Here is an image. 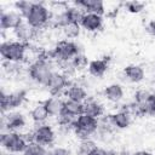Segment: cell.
Listing matches in <instances>:
<instances>
[{
    "instance_id": "26",
    "label": "cell",
    "mask_w": 155,
    "mask_h": 155,
    "mask_svg": "<svg viewBox=\"0 0 155 155\" xmlns=\"http://www.w3.org/2000/svg\"><path fill=\"white\" fill-rule=\"evenodd\" d=\"M138 110L143 114H155V94H150V97L140 105H137Z\"/></svg>"
},
{
    "instance_id": "23",
    "label": "cell",
    "mask_w": 155,
    "mask_h": 155,
    "mask_svg": "<svg viewBox=\"0 0 155 155\" xmlns=\"http://www.w3.org/2000/svg\"><path fill=\"white\" fill-rule=\"evenodd\" d=\"M65 13L68 16V19H69V23H76V24H81V21L85 16V12H84V8L79 7V6H71V7H68L65 10Z\"/></svg>"
},
{
    "instance_id": "19",
    "label": "cell",
    "mask_w": 155,
    "mask_h": 155,
    "mask_svg": "<svg viewBox=\"0 0 155 155\" xmlns=\"http://www.w3.org/2000/svg\"><path fill=\"white\" fill-rule=\"evenodd\" d=\"M107 69H108V63L105 59H94V61H91L88 64L90 74L96 78L103 76L104 73L107 71Z\"/></svg>"
},
{
    "instance_id": "25",
    "label": "cell",
    "mask_w": 155,
    "mask_h": 155,
    "mask_svg": "<svg viewBox=\"0 0 155 155\" xmlns=\"http://www.w3.org/2000/svg\"><path fill=\"white\" fill-rule=\"evenodd\" d=\"M25 98V91H16L12 93H8V102H10V108H17L19 107Z\"/></svg>"
},
{
    "instance_id": "10",
    "label": "cell",
    "mask_w": 155,
    "mask_h": 155,
    "mask_svg": "<svg viewBox=\"0 0 155 155\" xmlns=\"http://www.w3.org/2000/svg\"><path fill=\"white\" fill-rule=\"evenodd\" d=\"M75 6L86 10L88 13H96L102 16L104 13V4L101 0H76Z\"/></svg>"
},
{
    "instance_id": "7",
    "label": "cell",
    "mask_w": 155,
    "mask_h": 155,
    "mask_svg": "<svg viewBox=\"0 0 155 155\" xmlns=\"http://www.w3.org/2000/svg\"><path fill=\"white\" fill-rule=\"evenodd\" d=\"M53 139H54V132H53L52 127L48 125H41V126L36 127L33 133V140L39 144H42V145L51 144L53 142Z\"/></svg>"
},
{
    "instance_id": "2",
    "label": "cell",
    "mask_w": 155,
    "mask_h": 155,
    "mask_svg": "<svg viewBox=\"0 0 155 155\" xmlns=\"http://www.w3.org/2000/svg\"><path fill=\"white\" fill-rule=\"evenodd\" d=\"M1 57L10 62L16 63L24 58L25 54V44L21 41H4L0 46Z\"/></svg>"
},
{
    "instance_id": "4",
    "label": "cell",
    "mask_w": 155,
    "mask_h": 155,
    "mask_svg": "<svg viewBox=\"0 0 155 155\" xmlns=\"http://www.w3.org/2000/svg\"><path fill=\"white\" fill-rule=\"evenodd\" d=\"M0 142H1V145L11 153H23L28 145L25 138L13 131L2 133Z\"/></svg>"
},
{
    "instance_id": "13",
    "label": "cell",
    "mask_w": 155,
    "mask_h": 155,
    "mask_svg": "<svg viewBox=\"0 0 155 155\" xmlns=\"http://www.w3.org/2000/svg\"><path fill=\"white\" fill-rule=\"evenodd\" d=\"M47 111L50 115H53V116H59L64 109V102L58 98V97H51L48 99H46L44 102Z\"/></svg>"
},
{
    "instance_id": "37",
    "label": "cell",
    "mask_w": 155,
    "mask_h": 155,
    "mask_svg": "<svg viewBox=\"0 0 155 155\" xmlns=\"http://www.w3.org/2000/svg\"><path fill=\"white\" fill-rule=\"evenodd\" d=\"M147 30H148V33H149L150 35L155 36V21L149 22V24L147 25Z\"/></svg>"
},
{
    "instance_id": "15",
    "label": "cell",
    "mask_w": 155,
    "mask_h": 155,
    "mask_svg": "<svg viewBox=\"0 0 155 155\" xmlns=\"http://www.w3.org/2000/svg\"><path fill=\"white\" fill-rule=\"evenodd\" d=\"M65 96H67V98H68L69 101H74V102H80V103H82V102L86 99L87 93H86V91H85L84 87L78 86V85H73V86H70V87L67 88Z\"/></svg>"
},
{
    "instance_id": "11",
    "label": "cell",
    "mask_w": 155,
    "mask_h": 155,
    "mask_svg": "<svg viewBox=\"0 0 155 155\" xmlns=\"http://www.w3.org/2000/svg\"><path fill=\"white\" fill-rule=\"evenodd\" d=\"M102 23H103V18L102 16L99 15H96V13H88L86 12L82 21H81V27L84 29H86L87 31H96L98 29H101L102 27Z\"/></svg>"
},
{
    "instance_id": "22",
    "label": "cell",
    "mask_w": 155,
    "mask_h": 155,
    "mask_svg": "<svg viewBox=\"0 0 155 155\" xmlns=\"http://www.w3.org/2000/svg\"><path fill=\"white\" fill-rule=\"evenodd\" d=\"M30 116H31V119H33L34 122L41 124V122L46 121V119L50 116V114H48L45 104L44 103H40V104H38V105L34 107V109L30 113Z\"/></svg>"
},
{
    "instance_id": "12",
    "label": "cell",
    "mask_w": 155,
    "mask_h": 155,
    "mask_svg": "<svg viewBox=\"0 0 155 155\" xmlns=\"http://www.w3.org/2000/svg\"><path fill=\"white\" fill-rule=\"evenodd\" d=\"M125 76L132 82H140L144 79V69L137 64H130L124 70Z\"/></svg>"
},
{
    "instance_id": "9",
    "label": "cell",
    "mask_w": 155,
    "mask_h": 155,
    "mask_svg": "<svg viewBox=\"0 0 155 155\" xmlns=\"http://www.w3.org/2000/svg\"><path fill=\"white\" fill-rule=\"evenodd\" d=\"M68 85V80H67V76L62 73H58V71H53L46 87L48 88V91L52 93V94H57L59 93L62 90H64Z\"/></svg>"
},
{
    "instance_id": "20",
    "label": "cell",
    "mask_w": 155,
    "mask_h": 155,
    "mask_svg": "<svg viewBox=\"0 0 155 155\" xmlns=\"http://www.w3.org/2000/svg\"><path fill=\"white\" fill-rule=\"evenodd\" d=\"M25 125L24 116L19 113H10L6 116V126L8 130H18Z\"/></svg>"
},
{
    "instance_id": "17",
    "label": "cell",
    "mask_w": 155,
    "mask_h": 155,
    "mask_svg": "<svg viewBox=\"0 0 155 155\" xmlns=\"http://www.w3.org/2000/svg\"><path fill=\"white\" fill-rule=\"evenodd\" d=\"M104 96L107 97L108 101L116 103V102H119L124 97V90H122V87L119 84H111V85L105 87Z\"/></svg>"
},
{
    "instance_id": "18",
    "label": "cell",
    "mask_w": 155,
    "mask_h": 155,
    "mask_svg": "<svg viewBox=\"0 0 155 155\" xmlns=\"http://www.w3.org/2000/svg\"><path fill=\"white\" fill-rule=\"evenodd\" d=\"M109 120H110L111 125L117 128H126L131 122L130 114L127 111H117V113L110 115Z\"/></svg>"
},
{
    "instance_id": "36",
    "label": "cell",
    "mask_w": 155,
    "mask_h": 155,
    "mask_svg": "<svg viewBox=\"0 0 155 155\" xmlns=\"http://www.w3.org/2000/svg\"><path fill=\"white\" fill-rule=\"evenodd\" d=\"M88 155H108V151H105L104 149H102V148H98V147H96Z\"/></svg>"
},
{
    "instance_id": "33",
    "label": "cell",
    "mask_w": 155,
    "mask_h": 155,
    "mask_svg": "<svg viewBox=\"0 0 155 155\" xmlns=\"http://www.w3.org/2000/svg\"><path fill=\"white\" fill-rule=\"evenodd\" d=\"M126 7H127L128 12H131V13H139L143 10L144 4L139 2V1H130L126 4Z\"/></svg>"
},
{
    "instance_id": "31",
    "label": "cell",
    "mask_w": 155,
    "mask_h": 155,
    "mask_svg": "<svg viewBox=\"0 0 155 155\" xmlns=\"http://www.w3.org/2000/svg\"><path fill=\"white\" fill-rule=\"evenodd\" d=\"M150 92L149 91H147V90H138L137 92H136V94H134V101H136V103H137V105H140V104H143L149 97H150Z\"/></svg>"
},
{
    "instance_id": "16",
    "label": "cell",
    "mask_w": 155,
    "mask_h": 155,
    "mask_svg": "<svg viewBox=\"0 0 155 155\" xmlns=\"http://www.w3.org/2000/svg\"><path fill=\"white\" fill-rule=\"evenodd\" d=\"M63 113L68 114L69 116L71 117H78L80 115L84 114V103H80V102H74V101H69L67 99L64 102V109H63Z\"/></svg>"
},
{
    "instance_id": "24",
    "label": "cell",
    "mask_w": 155,
    "mask_h": 155,
    "mask_svg": "<svg viewBox=\"0 0 155 155\" xmlns=\"http://www.w3.org/2000/svg\"><path fill=\"white\" fill-rule=\"evenodd\" d=\"M23 155H47V153L42 144H39L33 140L28 143L25 150L23 151Z\"/></svg>"
},
{
    "instance_id": "29",
    "label": "cell",
    "mask_w": 155,
    "mask_h": 155,
    "mask_svg": "<svg viewBox=\"0 0 155 155\" xmlns=\"http://www.w3.org/2000/svg\"><path fill=\"white\" fill-rule=\"evenodd\" d=\"M33 2H29V1H18L15 4L16 6V10H18V12L22 15V17H28V15L30 13L31 11V7H33Z\"/></svg>"
},
{
    "instance_id": "28",
    "label": "cell",
    "mask_w": 155,
    "mask_h": 155,
    "mask_svg": "<svg viewBox=\"0 0 155 155\" xmlns=\"http://www.w3.org/2000/svg\"><path fill=\"white\" fill-rule=\"evenodd\" d=\"M70 64H71L73 68H75V69H78V70H81V69L86 68L87 64H90V63H88L87 58H86L82 53H79L78 56H75V57L70 61Z\"/></svg>"
},
{
    "instance_id": "3",
    "label": "cell",
    "mask_w": 155,
    "mask_h": 155,
    "mask_svg": "<svg viewBox=\"0 0 155 155\" xmlns=\"http://www.w3.org/2000/svg\"><path fill=\"white\" fill-rule=\"evenodd\" d=\"M74 127L76 134L84 140V139H88V137L98 130V121L92 116L82 114L75 119Z\"/></svg>"
},
{
    "instance_id": "1",
    "label": "cell",
    "mask_w": 155,
    "mask_h": 155,
    "mask_svg": "<svg viewBox=\"0 0 155 155\" xmlns=\"http://www.w3.org/2000/svg\"><path fill=\"white\" fill-rule=\"evenodd\" d=\"M52 68H51V64L47 59L45 58H39L36 59L34 63H31V65L29 67V75L30 78L40 84V85H44L46 86L51 75H52Z\"/></svg>"
},
{
    "instance_id": "34",
    "label": "cell",
    "mask_w": 155,
    "mask_h": 155,
    "mask_svg": "<svg viewBox=\"0 0 155 155\" xmlns=\"http://www.w3.org/2000/svg\"><path fill=\"white\" fill-rule=\"evenodd\" d=\"M10 102H8V94H6L4 91L1 92V110L2 113L10 110Z\"/></svg>"
},
{
    "instance_id": "30",
    "label": "cell",
    "mask_w": 155,
    "mask_h": 155,
    "mask_svg": "<svg viewBox=\"0 0 155 155\" xmlns=\"http://www.w3.org/2000/svg\"><path fill=\"white\" fill-rule=\"evenodd\" d=\"M94 148H96V145H94V143L92 140L84 139V140H81V143L79 145V153L82 154V155H88Z\"/></svg>"
},
{
    "instance_id": "21",
    "label": "cell",
    "mask_w": 155,
    "mask_h": 155,
    "mask_svg": "<svg viewBox=\"0 0 155 155\" xmlns=\"http://www.w3.org/2000/svg\"><path fill=\"white\" fill-rule=\"evenodd\" d=\"M84 114L97 119L103 114V107L96 101H88L84 103Z\"/></svg>"
},
{
    "instance_id": "35",
    "label": "cell",
    "mask_w": 155,
    "mask_h": 155,
    "mask_svg": "<svg viewBox=\"0 0 155 155\" xmlns=\"http://www.w3.org/2000/svg\"><path fill=\"white\" fill-rule=\"evenodd\" d=\"M47 155H69V150L63 147H57V148H53Z\"/></svg>"
},
{
    "instance_id": "27",
    "label": "cell",
    "mask_w": 155,
    "mask_h": 155,
    "mask_svg": "<svg viewBox=\"0 0 155 155\" xmlns=\"http://www.w3.org/2000/svg\"><path fill=\"white\" fill-rule=\"evenodd\" d=\"M63 34L68 39H75L80 35V24L69 23L63 28Z\"/></svg>"
},
{
    "instance_id": "5",
    "label": "cell",
    "mask_w": 155,
    "mask_h": 155,
    "mask_svg": "<svg viewBox=\"0 0 155 155\" xmlns=\"http://www.w3.org/2000/svg\"><path fill=\"white\" fill-rule=\"evenodd\" d=\"M79 53H80L79 46L74 41H70V40L59 41L52 51V54L54 58H57L59 61H64V62L71 61Z\"/></svg>"
},
{
    "instance_id": "14",
    "label": "cell",
    "mask_w": 155,
    "mask_h": 155,
    "mask_svg": "<svg viewBox=\"0 0 155 155\" xmlns=\"http://www.w3.org/2000/svg\"><path fill=\"white\" fill-rule=\"evenodd\" d=\"M15 35L18 39V41L25 44L27 41H29L33 38V35H34V28H31L27 22L25 23L23 22L22 24H19L15 29Z\"/></svg>"
},
{
    "instance_id": "6",
    "label": "cell",
    "mask_w": 155,
    "mask_h": 155,
    "mask_svg": "<svg viewBox=\"0 0 155 155\" xmlns=\"http://www.w3.org/2000/svg\"><path fill=\"white\" fill-rule=\"evenodd\" d=\"M25 19H27V23L31 28L40 29L48 22L50 13H48V10L42 4H34L30 13L28 15V17Z\"/></svg>"
},
{
    "instance_id": "38",
    "label": "cell",
    "mask_w": 155,
    "mask_h": 155,
    "mask_svg": "<svg viewBox=\"0 0 155 155\" xmlns=\"http://www.w3.org/2000/svg\"><path fill=\"white\" fill-rule=\"evenodd\" d=\"M134 155H153V154L149 153V151H144V150H143V151H137Z\"/></svg>"
},
{
    "instance_id": "8",
    "label": "cell",
    "mask_w": 155,
    "mask_h": 155,
    "mask_svg": "<svg viewBox=\"0 0 155 155\" xmlns=\"http://www.w3.org/2000/svg\"><path fill=\"white\" fill-rule=\"evenodd\" d=\"M22 15L16 11L2 12L0 17V27L1 29H16L19 24H22Z\"/></svg>"
},
{
    "instance_id": "32",
    "label": "cell",
    "mask_w": 155,
    "mask_h": 155,
    "mask_svg": "<svg viewBox=\"0 0 155 155\" xmlns=\"http://www.w3.org/2000/svg\"><path fill=\"white\" fill-rule=\"evenodd\" d=\"M53 21H54L56 25H57V27H61L62 29H63L67 24H69V19H68V16H67L65 11H63V12L56 15V17H54Z\"/></svg>"
}]
</instances>
